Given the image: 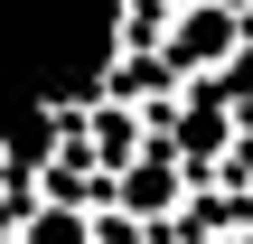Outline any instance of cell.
<instances>
[{"mask_svg":"<svg viewBox=\"0 0 253 244\" xmlns=\"http://www.w3.org/2000/svg\"><path fill=\"white\" fill-rule=\"evenodd\" d=\"M28 244H84V226H75V216H38V235Z\"/></svg>","mask_w":253,"mask_h":244,"instance_id":"cell-1","label":"cell"}]
</instances>
